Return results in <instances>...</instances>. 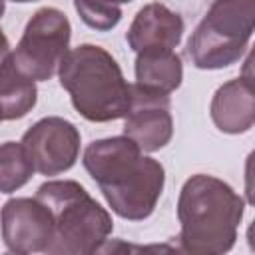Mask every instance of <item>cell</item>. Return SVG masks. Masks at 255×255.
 I'll use <instances>...</instances> for the list:
<instances>
[{
  "instance_id": "6da1fadb",
  "label": "cell",
  "mask_w": 255,
  "mask_h": 255,
  "mask_svg": "<svg viewBox=\"0 0 255 255\" xmlns=\"http://www.w3.org/2000/svg\"><path fill=\"white\" fill-rule=\"evenodd\" d=\"M84 167L120 217L139 221L155 209L165 181L163 165L145 157L128 135L90 143L84 151Z\"/></svg>"
},
{
  "instance_id": "7a4b0ae2",
  "label": "cell",
  "mask_w": 255,
  "mask_h": 255,
  "mask_svg": "<svg viewBox=\"0 0 255 255\" xmlns=\"http://www.w3.org/2000/svg\"><path fill=\"white\" fill-rule=\"evenodd\" d=\"M243 207V199L225 181L203 173L189 177L177 203L181 251L197 255L229 251L237 239Z\"/></svg>"
},
{
  "instance_id": "3957f363",
  "label": "cell",
  "mask_w": 255,
  "mask_h": 255,
  "mask_svg": "<svg viewBox=\"0 0 255 255\" xmlns=\"http://www.w3.org/2000/svg\"><path fill=\"white\" fill-rule=\"evenodd\" d=\"M58 74L74 108L86 120L112 122L126 116L131 86L124 80L118 62L104 48L82 44L68 50Z\"/></svg>"
},
{
  "instance_id": "277c9868",
  "label": "cell",
  "mask_w": 255,
  "mask_h": 255,
  "mask_svg": "<svg viewBox=\"0 0 255 255\" xmlns=\"http://www.w3.org/2000/svg\"><path fill=\"white\" fill-rule=\"evenodd\" d=\"M36 197L46 203L54 219V239L46 253L88 255L108 241L112 217L80 183L48 181L38 187Z\"/></svg>"
},
{
  "instance_id": "5b68a950",
  "label": "cell",
  "mask_w": 255,
  "mask_h": 255,
  "mask_svg": "<svg viewBox=\"0 0 255 255\" xmlns=\"http://www.w3.org/2000/svg\"><path fill=\"white\" fill-rule=\"evenodd\" d=\"M255 18V0H215L189 38L193 66L217 70L231 66L245 52Z\"/></svg>"
},
{
  "instance_id": "8992f818",
  "label": "cell",
  "mask_w": 255,
  "mask_h": 255,
  "mask_svg": "<svg viewBox=\"0 0 255 255\" xmlns=\"http://www.w3.org/2000/svg\"><path fill=\"white\" fill-rule=\"evenodd\" d=\"M70 44V22L56 8H40L12 52L14 64L32 80H50L60 68Z\"/></svg>"
},
{
  "instance_id": "52a82bcc",
  "label": "cell",
  "mask_w": 255,
  "mask_h": 255,
  "mask_svg": "<svg viewBox=\"0 0 255 255\" xmlns=\"http://www.w3.org/2000/svg\"><path fill=\"white\" fill-rule=\"evenodd\" d=\"M2 239L12 253H46L54 239V219L38 197H16L0 211Z\"/></svg>"
},
{
  "instance_id": "ba28073f",
  "label": "cell",
  "mask_w": 255,
  "mask_h": 255,
  "mask_svg": "<svg viewBox=\"0 0 255 255\" xmlns=\"http://www.w3.org/2000/svg\"><path fill=\"white\" fill-rule=\"evenodd\" d=\"M22 143L36 171L42 175H58L76 163L80 131L68 120L44 118L24 133Z\"/></svg>"
},
{
  "instance_id": "9c48e42d",
  "label": "cell",
  "mask_w": 255,
  "mask_h": 255,
  "mask_svg": "<svg viewBox=\"0 0 255 255\" xmlns=\"http://www.w3.org/2000/svg\"><path fill=\"white\" fill-rule=\"evenodd\" d=\"M124 118V135L133 139L141 151L161 149L173 135L169 94L133 84L129 106Z\"/></svg>"
},
{
  "instance_id": "30bf717a",
  "label": "cell",
  "mask_w": 255,
  "mask_h": 255,
  "mask_svg": "<svg viewBox=\"0 0 255 255\" xmlns=\"http://www.w3.org/2000/svg\"><path fill=\"white\" fill-rule=\"evenodd\" d=\"M181 34V16L159 2H151L135 14L126 38L129 48L137 54L145 50H173L179 44Z\"/></svg>"
},
{
  "instance_id": "8fae6325",
  "label": "cell",
  "mask_w": 255,
  "mask_h": 255,
  "mask_svg": "<svg viewBox=\"0 0 255 255\" xmlns=\"http://www.w3.org/2000/svg\"><path fill=\"white\" fill-rule=\"evenodd\" d=\"M211 120L225 133H243L255 122L253 78L239 76L223 84L211 102Z\"/></svg>"
},
{
  "instance_id": "7c38bea8",
  "label": "cell",
  "mask_w": 255,
  "mask_h": 255,
  "mask_svg": "<svg viewBox=\"0 0 255 255\" xmlns=\"http://www.w3.org/2000/svg\"><path fill=\"white\" fill-rule=\"evenodd\" d=\"M36 84L12 58V52L0 64V122L24 118L36 104Z\"/></svg>"
},
{
  "instance_id": "4fadbf2b",
  "label": "cell",
  "mask_w": 255,
  "mask_h": 255,
  "mask_svg": "<svg viewBox=\"0 0 255 255\" xmlns=\"http://www.w3.org/2000/svg\"><path fill=\"white\" fill-rule=\"evenodd\" d=\"M183 78L181 60L173 50H145L135 58V84L169 94L179 88Z\"/></svg>"
},
{
  "instance_id": "5bb4252c",
  "label": "cell",
  "mask_w": 255,
  "mask_h": 255,
  "mask_svg": "<svg viewBox=\"0 0 255 255\" xmlns=\"http://www.w3.org/2000/svg\"><path fill=\"white\" fill-rule=\"evenodd\" d=\"M34 163L24 143L6 141L0 145V193H12L34 175Z\"/></svg>"
},
{
  "instance_id": "9a60e30c",
  "label": "cell",
  "mask_w": 255,
  "mask_h": 255,
  "mask_svg": "<svg viewBox=\"0 0 255 255\" xmlns=\"http://www.w3.org/2000/svg\"><path fill=\"white\" fill-rule=\"evenodd\" d=\"M80 18L96 30H112L122 20V10L110 0H74Z\"/></svg>"
},
{
  "instance_id": "2e32d148",
  "label": "cell",
  "mask_w": 255,
  "mask_h": 255,
  "mask_svg": "<svg viewBox=\"0 0 255 255\" xmlns=\"http://www.w3.org/2000/svg\"><path fill=\"white\" fill-rule=\"evenodd\" d=\"M10 54V46H8V40L4 36V32L0 30V64L6 60V56Z\"/></svg>"
},
{
  "instance_id": "e0dca14e",
  "label": "cell",
  "mask_w": 255,
  "mask_h": 255,
  "mask_svg": "<svg viewBox=\"0 0 255 255\" xmlns=\"http://www.w3.org/2000/svg\"><path fill=\"white\" fill-rule=\"evenodd\" d=\"M4 14V0H0V16Z\"/></svg>"
},
{
  "instance_id": "ac0fdd59",
  "label": "cell",
  "mask_w": 255,
  "mask_h": 255,
  "mask_svg": "<svg viewBox=\"0 0 255 255\" xmlns=\"http://www.w3.org/2000/svg\"><path fill=\"white\" fill-rule=\"evenodd\" d=\"M110 2H116V4H120V2H129V0H110Z\"/></svg>"
}]
</instances>
